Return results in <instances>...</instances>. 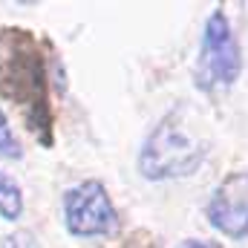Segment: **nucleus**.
<instances>
[{
	"mask_svg": "<svg viewBox=\"0 0 248 248\" xmlns=\"http://www.w3.org/2000/svg\"><path fill=\"white\" fill-rule=\"evenodd\" d=\"M0 98L20 107L29 130L41 133V141L49 144V93H46V66L38 49V41L26 29L0 32Z\"/></svg>",
	"mask_w": 248,
	"mask_h": 248,
	"instance_id": "f257e3e1",
	"label": "nucleus"
},
{
	"mask_svg": "<svg viewBox=\"0 0 248 248\" xmlns=\"http://www.w3.org/2000/svg\"><path fill=\"white\" fill-rule=\"evenodd\" d=\"M196 127L199 122L187 107L170 110L144 139V147L139 153L141 176L153 182L190 176L208 153V136Z\"/></svg>",
	"mask_w": 248,
	"mask_h": 248,
	"instance_id": "f03ea898",
	"label": "nucleus"
},
{
	"mask_svg": "<svg viewBox=\"0 0 248 248\" xmlns=\"http://www.w3.org/2000/svg\"><path fill=\"white\" fill-rule=\"evenodd\" d=\"M240 46L231 32L228 17L222 9H217L202 32V46H199V61H196V87L205 93L225 90L237 81L240 75Z\"/></svg>",
	"mask_w": 248,
	"mask_h": 248,
	"instance_id": "7ed1b4c3",
	"label": "nucleus"
},
{
	"mask_svg": "<svg viewBox=\"0 0 248 248\" xmlns=\"http://www.w3.org/2000/svg\"><path fill=\"white\" fill-rule=\"evenodd\" d=\"M63 222L75 237H107L119 228V214L107 187L98 179H87L63 193Z\"/></svg>",
	"mask_w": 248,
	"mask_h": 248,
	"instance_id": "20e7f679",
	"label": "nucleus"
},
{
	"mask_svg": "<svg viewBox=\"0 0 248 248\" xmlns=\"http://www.w3.org/2000/svg\"><path fill=\"white\" fill-rule=\"evenodd\" d=\"M208 219L231 240H248V173H234L214 190Z\"/></svg>",
	"mask_w": 248,
	"mask_h": 248,
	"instance_id": "39448f33",
	"label": "nucleus"
},
{
	"mask_svg": "<svg viewBox=\"0 0 248 248\" xmlns=\"http://www.w3.org/2000/svg\"><path fill=\"white\" fill-rule=\"evenodd\" d=\"M20 214H23V193L17 182H12L9 173L0 168V217L6 222H15L20 219Z\"/></svg>",
	"mask_w": 248,
	"mask_h": 248,
	"instance_id": "423d86ee",
	"label": "nucleus"
},
{
	"mask_svg": "<svg viewBox=\"0 0 248 248\" xmlns=\"http://www.w3.org/2000/svg\"><path fill=\"white\" fill-rule=\"evenodd\" d=\"M0 156H6V159H20L23 156L20 141L15 139V133L9 127V119L3 116V110H0Z\"/></svg>",
	"mask_w": 248,
	"mask_h": 248,
	"instance_id": "0eeeda50",
	"label": "nucleus"
},
{
	"mask_svg": "<svg viewBox=\"0 0 248 248\" xmlns=\"http://www.w3.org/2000/svg\"><path fill=\"white\" fill-rule=\"evenodd\" d=\"M179 248H219V246L211 243V240H187V243H182Z\"/></svg>",
	"mask_w": 248,
	"mask_h": 248,
	"instance_id": "6e6552de",
	"label": "nucleus"
},
{
	"mask_svg": "<svg viewBox=\"0 0 248 248\" xmlns=\"http://www.w3.org/2000/svg\"><path fill=\"white\" fill-rule=\"evenodd\" d=\"M139 248H159L156 243H144V246H139Z\"/></svg>",
	"mask_w": 248,
	"mask_h": 248,
	"instance_id": "1a4fd4ad",
	"label": "nucleus"
}]
</instances>
